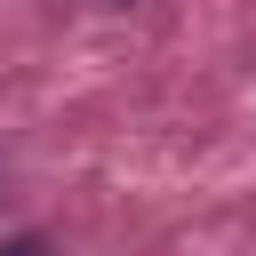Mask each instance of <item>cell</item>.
<instances>
[{
    "instance_id": "1",
    "label": "cell",
    "mask_w": 256,
    "mask_h": 256,
    "mask_svg": "<svg viewBox=\"0 0 256 256\" xmlns=\"http://www.w3.org/2000/svg\"><path fill=\"white\" fill-rule=\"evenodd\" d=\"M0 256H48V248H40V240H32V232H24V240H8V248H0Z\"/></svg>"
}]
</instances>
